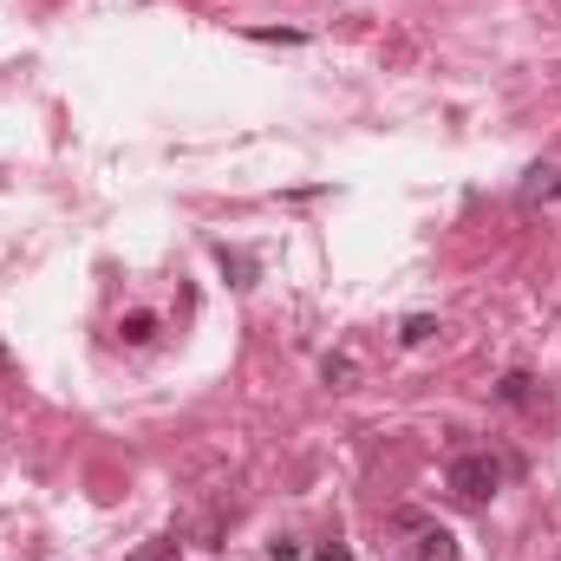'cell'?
Wrapping results in <instances>:
<instances>
[{"label": "cell", "mask_w": 561, "mask_h": 561, "mask_svg": "<svg viewBox=\"0 0 561 561\" xmlns=\"http://www.w3.org/2000/svg\"><path fill=\"white\" fill-rule=\"evenodd\" d=\"M118 333H125V340H131V346H144V340H150V333H157V313H131V320H125V327H118Z\"/></svg>", "instance_id": "cell-5"}, {"label": "cell", "mask_w": 561, "mask_h": 561, "mask_svg": "<svg viewBox=\"0 0 561 561\" xmlns=\"http://www.w3.org/2000/svg\"><path fill=\"white\" fill-rule=\"evenodd\" d=\"M125 561H176V542H170V536H157V542H144L138 556H125Z\"/></svg>", "instance_id": "cell-7"}, {"label": "cell", "mask_w": 561, "mask_h": 561, "mask_svg": "<svg viewBox=\"0 0 561 561\" xmlns=\"http://www.w3.org/2000/svg\"><path fill=\"white\" fill-rule=\"evenodd\" d=\"M313 561H353V549H346V542H327V549H320Z\"/></svg>", "instance_id": "cell-12"}, {"label": "cell", "mask_w": 561, "mask_h": 561, "mask_svg": "<svg viewBox=\"0 0 561 561\" xmlns=\"http://www.w3.org/2000/svg\"><path fill=\"white\" fill-rule=\"evenodd\" d=\"M431 333H437V320H431V313H412V320H405V333H399V340H405V346H424V340H431Z\"/></svg>", "instance_id": "cell-6"}, {"label": "cell", "mask_w": 561, "mask_h": 561, "mask_svg": "<svg viewBox=\"0 0 561 561\" xmlns=\"http://www.w3.org/2000/svg\"><path fill=\"white\" fill-rule=\"evenodd\" d=\"M222 268L236 275V287H249V280H255V262H249V255H229V249H222Z\"/></svg>", "instance_id": "cell-8"}, {"label": "cell", "mask_w": 561, "mask_h": 561, "mask_svg": "<svg viewBox=\"0 0 561 561\" xmlns=\"http://www.w3.org/2000/svg\"><path fill=\"white\" fill-rule=\"evenodd\" d=\"M503 477H510V463H503L496 450H463V457H450V470H444V483H450L463 503H490V496L503 490Z\"/></svg>", "instance_id": "cell-1"}, {"label": "cell", "mask_w": 561, "mask_h": 561, "mask_svg": "<svg viewBox=\"0 0 561 561\" xmlns=\"http://www.w3.org/2000/svg\"><path fill=\"white\" fill-rule=\"evenodd\" d=\"M556 196H561V170H536L523 183V203H556Z\"/></svg>", "instance_id": "cell-3"}, {"label": "cell", "mask_w": 561, "mask_h": 561, "mask_svg": "<svg viewBox=\"0 0 561 561\" xmlns=\"http://www.w3.org/2000/svg\"><path fill=\"white\" fill-rule=\"evenodd\" d=\"M496 399H503V405H536V379H529V373H510V379L496 386Z\"/></svg>", "instance_id": "cell-4"}, {"label": "cell", "mask_w": 561, "mask_h": 561, "mask_svg": "<svg viewBox=\"0 0 561 561\" xmlns=\"http://www.w3.org/2000/svg\"><path fill=\"white\" fill-rule=\"evenodd\" d=\"M419 561H457V536L444 523H419Z\"/></svg>", "instance_id": "cell-2"}, {"label": "cell", "mask_w": 561, "mask_h": 561, "mask_svg": "<svg viewBox=\"0 0 561 561\" xmlns=\"http://www.w3.org/2000/svg\"><path fill=\"white\" fill-rule=\"evenodd\" d=\"M249 39H268V46H300V33H280V26H255Z\"/></svg>", "instance_id": "cell-10"}, {"label": "cell", "mask_w": 561, "mask_h": 561, "mask_svg": "<svg viewBox=\"0 0 561 561\" xmlns=\"http://www.w3.org/2000/svg\"><path fill=\"white\" fill-rule=\"evenodd\" d=\"M327 386H353V359H346V353L327 359Z\"/></svg>", "instance_id": "cell-9"}, {"label": "cell", "mask_w": 561, "mask_h": 561, "mask_svg": "<svg viewBox=\"0 0 561 561\" xmlns=\"http://www.w3.org/2000/svg\"><path fill=\"white\" fill-rule=\"evenodd\" d=\"M268 556H275V561H294V556H300V542H287V536H275V542H268Z\"/></svg>", "instance_id": "cell-11"}]
</instances>
